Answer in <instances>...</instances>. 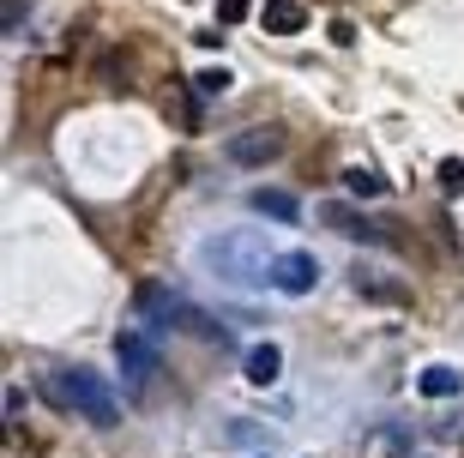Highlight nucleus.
Returning <instances> with one entry per match:
<instances>
[{
    "label": "nucleus",
    "mask_w": 464,
    "mask_h": 458,
    "mask_svg": "<svg viewBox=\"0 0 464 458\" xmlns=\"http://www.w3.org/2000/svg\"><path fill=\"white\" fill-rule=\"evenodd\" d=\"M247 205H254L259 218H272V223H302V205H295L290 193H277V187H259Z\"/></svg>",
    "instance_id": "11"
},
{
    "label": "nucleus",
    "mask_w": 464,
    "mask_h": 458,
    "mask_svg": "<svg viewBox=\"0 0 464 458\" xmlns=\"http://www.w3.org/2000/svg\"><path fill=\"white\" fill-rule=\"evenodd\" d=\"M241 374H247V386H272L277 374H284V350H277V344H254V350L241 356Z\"/></svg>",
    "instance_id": "10"
},
{
    "label": "nucleus",
    "mask_w": 464,
    "mask_h": 458,
    "mask_svg": "<svg viewBox=\"0 0 464 458\" xmlns=\"http://www.w3.org/2000/svg\"><path fill=\"white\" fill-rule=\"evenodd\" d=\"M332 43H356V24L350 18H332Z\"/></svg>",
    "instance_id": "19"
},
{
    "label": "nucleus",
    "mask_w": 464,
    "mask_h": 458,
    "mask_svg": "<svg viewBox=\"0 0 464 458\" xmlns=\"http://www.w3.org/2000/svg\"><path fill=\"white\" fill-rule=\"evenodd\" d=\"M434 181H440V193H452V200H459V193H464V163H459V157H447Z\"/></svg>",
    "instance_id": "15"
},
{
    "label": "nucleus",
    "mask_w": 464,
    "mask_h": 458,
    "mask_svg": "<svg viewBox=\"0 0 464 458\" xmlns=\"http://www.w3.org/2000/svg\"><path fill=\"white\" fill-rule=\"evenodd\" d=\"M115 362H121V374L133 380V386H145V374H151V362H157V350L139 332H121L115 338Z\"/></svg>",
    "instance_id": "8"
},
{
    "label": "nucleus",
    "mask_w": 464,
    "mask_h": 458,
    "mask_svg": "<svg viewBox=\"0 0 464 458\" xmlns=\"http://www.w3.org/2000/svg\"><path fill=\"white\" fill-rule=\"evenodd\" d=\"M344 181H350V193H362V200H380V193H386V175L380 170H344Z\"/></svg>",
    "instance_id": "14"
},
{
    "label": "nucleus",
    "mask_w": 464,
    "mask_h": 458,
    "mask_svg": "<svg viewBox=\"0 0 464 458\" xmlns=\"http://www.w3.org/2000/svg\"><path fill=\"white\" fill-rule=\"evenodd\" d=\"M139 302H145V314H151L163 332H188V338L211 344V350H236V338H229V326H224V320H211L206 307L181 302V296H169V289L145 284V289H139Z\"/></svg>",
    "instance_id": "3"
},
{
    "label": "nucleus",
    "mask_w": 464,
    "mask_h": 458,
    "mask_svg": "<svg viewBox=\"0 0 464 458\" xmlns=\"http://www.w3.org/2000/svg\"><path fill=\"white\" fill-rule=\"evenodd\" d=\"M272 284L284 289V296H308V289L320 284V259L314 254H277L272 259Z\"/></svg>",
    "instance_id": "7"
},
{
    "label": "nucleus",
    "mask_w": 464,
    "mask_h": 458,
    "mask_svg": "<svg viewBox=\"0 0 464 458\" xmlns=\"http://www.w3.org/2000/svg\"><path fill=\"white\" fill-rule=\"evenodd\" d=\"M259 24L272 36H295V31H308V6L302 0H266L259 6Z\"/></svg>",
    "instance_id": "9"
},
{
    "label": "nucleus",
    "mask_w": 464,
    "mask_h": 458,
    "mask_svg": "<svg viewBox=\"0 0 464 458\" xmlns=\"http://www.w3.org/2000/svg\"><path fill=\"white\" fill-rule=\"evenodd\" d=\"M290 151V133L284 127H241V133H229V145H224V157L236 163V170H266V163H277V157Z\"/></svg>",
    "instance_id": "5"
},
{
    "label": "nucleus",
    "mask_w": 464,
    "mask_h": 458,
    "mask_svg": "<svg viewBox=\"0 0 464 458\" xmlns=\"http://www.w3.org/2000/svg\"><path fill=\"white\" fill-rule=\"evenodd\" d=\"M169 121L181 127V133H193V127H199V109H193V97L181 85H169Z\"/></svg>",
    "instance_id": "13"
},
{
    "label": "nucleus",
    "mask_w": 464,
    "mask_h": 458,
    "mask_svg": "<svg viewBox=\"0 0 464 458\" xmlns=\"http://www.w3.org/2000/svg\"><path fill=\"white\" fill-rule=\"evenodd\" d=\"M49 392H54V404L79 410L91 428H115L121 423V404H115V392H109L103 374H91V368H49Z\"/></svg>",
    "instance_id": "2"
},
{
    "label": "nucleus",
    "mask_w": 464,
    "mask_h": 458,
    "mask_svg": "<svg viewBox=\"0 0 464 458\" xmlns=\"http://www.w3.org/2000/svg\"><path fill=\"white\" fill-rule=\"evenodd\" d=\"M320 223H326L332 236L362 241V248H392V241H398V229H392V223L368 218L362 205H344V200H326V205H320Z\"/></svg>",
    "instance_id": "4"
},
{
    "label": "nucleus",
    "mask_w": 464,
    "mask_h": 458,
    "mask_svg": "<svg viewBox=\"0 0 464 458\" xmlns=\"http://www.w3.org/2000/svg\"><path fill=\"white\" fill-rule=\"evenodd\" d=\"M193 91H199V97H218V91H229V73L224 67H206L199 79H193Z\"/></svg>",
    "instance_id": "16"
},
{
    "label": "nucleus",
    "mask_w": 464,
    "mask_h": 458,
    "mask_svg": "<svg viewBox=\"0 0 464 458\" xmlns=\"http://www.w3.org/2000/svg\"><path fill=\"white\" fill-rule=\"evenodd\" d=\"M416 386H422V398H459V392H464V374L447 368V362H434V368H422V380H416Z\"/></svg>",
    "instance_id": "12"
},
{
    "label": "nucleus",
    "mask_w": 464,
    "mask_h": 458,
    "mask_svg": "<svg viewBox=\"0 0 464 458\" xmlns=\"http://www.w3.org/2000/svg\"><path fill=\"white\" fill-rule=\"evenodd\" d=\"M199 266L229 289H247V284H259V278H272V259H266L254 229H218V236H206Z\"/></svg>",
    "instance_id": "1"
},
{
    "label": "nucleus",
    "mask_w": 464,
    "mask_h": 458,
    "mask_svg": "<svg viewBox=\"0 0 464 458\" xmlns=\"http://www.w3.org/2000/svg\"><path fill=\"white\" fill-rule=\"evenodd\" d=\"M0 13H6V18H0V31L13 36L18 24H24V0H6V6H0Z\"/></svg>",
    "instance_id": "18"
},
{
    "label": "nucleus",
    "mask_w": 464,
    "mask_h": 458,
    "mask_svg": "<svg viewBox=\"0 0 464 458\" xmlns=\"http://www.w3.org/2000/svg\"><path fill=\"white\" fill-rule=\"evenodd\" d=\"M350 289L368 296V302H380V307H404L411 302V284H398V278L374 272V266H350Z\"/></svg>",
    "instance_id": "6"
},
{
    "label": "nucleus",
    "mask_w": 464,
    "mask_h": 458,
    "mask_svg": "<svg viewBox=\"0 0 464 458\" xmlns=\"http://www.w3.org/2000/svg\"><path fill=\"white\" fill-rule=\"evenodd\" d=\"M247 6H254V0H218V18H224V24H241Z\"/></svg>",
    "instance_id": "17"
}]
</instances>
